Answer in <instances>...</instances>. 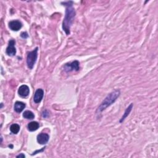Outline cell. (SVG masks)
<instances>
[{
    "mask_svg": "<svg viewBox=\"0 0 158 158\" xmlns=\"http://www.w3.org/2000/svg\"><path fill=\"white\" fill-rule=\"evenodd\" d=\"M62 4L66 6L65 14L62 22V29L65 32V34L69 35L70 34V27L73 23L76 13L74 8L72 7V2H67L62 3Z\"/></svg>",
    "mask_w": 158,
    "mask_h": 158,
    "instance_id": "cell-1",
    "label": "cell"
},
{
    "mask_svg": "<svg viewBox=\"0 0 158 158\" xmlns=\"http://www.w3.org/2000/svg\"><path fill=\"white\" fill-rule=\"evenodd\" d=\"M120 95V92L119 90H116L114 92L109 93L105 98V99H104V100L102 101L101 105L98 108L96 111L97 114H100L103 111H105L106 108H108L109 106L113 105L119 97Z\"/></svg>",
    "mask_w": 158,
    "mask_h": 158,
    "instance_id": "cell-2",
    "label": "cell"
},
{
    "mask_svg": "<svg viewBox=\"0 0 158 158\" xmlns=\"http://www.w3.org/2000/svg\"><path fill=\"white\" fill-rule=\"evenodd\" d=\"M38 48L37 47L32 51H30L28 53L27 57V64L30 69H32L34 67L35 64L36 63L37 57H38Z\"/></svg>",
    "mask_w": 158,
    "mask_h": 158,
    "instance_id": "cell-3",
    "label": "cell"
},
{
    "mask_svg": "<svg viewBox=\"0 0 158 158\" xmlns=\"http://www.w3.org/2000/svg\"><path fill=\"white\" fill-rule=\"evenodd\" d=\"M79 62L78 61H74L70 63H67L64 65V69L65 72H72V71H78L80 69L79 67Z\"/></svg>",
    "mask_w": 158,
    "mask_h": 158,
    "instance_id": "cell-4",
    "label": "cell"
},
{
    "mask_svg": "<svg viewBox=\"0 0 158 158\" xmlns=\"http://www.w3.org/2000/svg\"><path fill=\"white\" fill-rule=\"evenodd\" d=\"M16 41L14 40H11L9 41L8 46L6 48V53L9 56H14L16 54V49L15 48Z\"/></svg>",
    "mask_w": 158,
    "mask_h": 158,
    "instance_id": "cell-5",
    "label": "cell"
},
{
    "mask_svg": "<svg viewBox=\"0 0 158 158\" xmlns=\"http://www.w3.org/2000/svg\"><path fill=\"white\" fill-rule=\"evenodd\" d=\"M18 94L21 98H27L30 94L29 87L26 85H21L18 90Z\"/></svg>",
    "mask_w": 158,
    "mask_h": 158,
    "instance_id": "cell-6",
    "label": "cell"
},
{
    "mask_svg": "<svg viewBox=\"0 0 158 158\" xmlns=\"http://www.w3.org/2000/svg\"><path fill=\"white\" fill-rule=\"evenodd\" d=\"M49 139V136L46 133H41L37 135V142L40 144H46Z\"/></svg>",
    "mask_w": 158,
    "mask_h": 158,
    "instance_id": "cell-7",
    "label": "cell"
},
{
    "mask_svg": "<svg viewBox=\"0 0 158 158\" xmlns=\"http://www.w3.org/2000/svg\"><path fill=\"white\" fill-rule=\"evenodd\" d=\"M22 23L18 20L12 21L9 22V27L13 31L17 32L19 30L22 28Z\"/></svg>",
    "mask_w": 158,
    "mask_h": 158,
    "instance_id": "cell-8",
    "label": "cell"
},
{
    "mask_svg": "<svg viewBox=\"0 0 158 158\" xmlns=\"http://www.w3.org/2000/svg\"><path fill=\"white\" fill-rule=\"evenodd\" d=\"M43 97H44V91L41 89H37L35 93L34 97V102L37 104L40 103Z\"/></svg>",
    "mask_w": 158,
    "mask_h": 158,
    "instance_id": "cell-9",
    "label": "cell"
},
{
    "mask_svg": "<svg viewBox=\"0 0 158 158\" xmlns=\"http://www.w3.org/2000/svg\"><path fill=\"white\" fill-rule=\"evenodd\" d=\"M26 106V105L24 103L21 101H16L14 104V111L18 113H20L25 109Z\"/></svg>",
    "mask_w": 158,
    "mask_h": 158,
    "instance_id": "cell-10",
    "label": "cell"
},
{
    "mask_svg": "<svg viewBox=\"0 0 158 158\" xmlns=\"http://www.w3.org/2000/svg\"><path fill=\"white\" fill-rule=\"evenodd\" d=\"M133 106V103H131L130 105H129V106L127 107V108L125 109V112H124V115L122 116V117H121V119H120V121H119L120 123H122V122L124 121V120L127 117V116L129 115V114L130 113V112H131L132 110Z\"/></svg>",
    "mask_w": 158,
    "mask_h": 158,
    "instance_id": "cell-11",
    "label": "cell"
},
{
    "mask_svg": "<svg viewBox=\"0 0 158 158\" xmlns=\"http://www.w3.org/2000/svg\"><path fill=\"white\" fill-rule=\"evenodd\" d=\"M39 127H40L39 124H38L37 122H35V121H33V122H30V123L28 124V125H27L28 130H29L30 132H34V131H36L37 130H38V128H39Z\"/></svg>",
    "mask_w": 158,
    "mask_h": 158,
    "instance_id": "cell-12",
    "label": "cell"
},
{
    "mask_svg": "<svg viewBox=\"0 0 158 158\" xmlns=\"http://www.w3.org/2000/svg\"><path fill=\"white\" fill-rule=\"evenodd\" d=\"M23 117L25 119H29V120H32L35 118V115L34 114L30 111H26L24 113H23Z\"/></svg>",
    "mask_w": 158,
    "mask_h": 158,
    "instance_id": "cell-13",
    "label": "cell"
},
{
    "mask_svg": "<svg viewBox=\"0 0 158 158\" xmlns=\"http://www.w3.org/2000/svg\"><path fill=\"white\" fill-rule=\"evenodd\" d=\"M11 132L14 134H17L20 130V125L18 124H14L10 127Z\"/></svg>",
    "mask_w": 158,
    "mask_h": 158,
    "instance_id": "cell-14",
    "label": "cell"
},
{
    "mask_svg": "<svg viewBox=\"0 0 158 158\" xmlns=\"http://www.w3.org/2000/svg\"><path fill=\"white\" fill-rule=\"evenodd\" d=\"M21 37L22 38H27L29 37V35L27 32H22L21 35Z\"/></svg>",
    "mask_w": 158,
    "mask_h": 158,
    "instance_id": "cell-15",
    "label": "cell"
},
{
    "mask_svg": "<svg viewBox=\"0 0 158 158\" xmlns=\"http://www.w3.org/2000/svg\"><path fill=\"white\" fill-rule=\"evenodd\" d=\"M48 116H49V113L46 110L43 111V117H45V118H46Z\"/></svg>",
    "mask_w": 158,
    "mask_h": 158,
    "instance_id": "cell-16",
    "label": "cell"
},
{
    "mask_svg": "<svg viewBox=\"0 0 158 158\" xmlns=\"http://www.w3.org/2000/svg\"><path fill=\"white\" fill-rule=\"evenodd\" d=\"M16 157H23V158H24V157H26V156L23 153H21V154L18 155Z\"/></svg>",
    "mask_w": 158,
    "mask_h": 158,
    "instance_id": "cell-17",
    "label": "cell"
}]
</instances>
